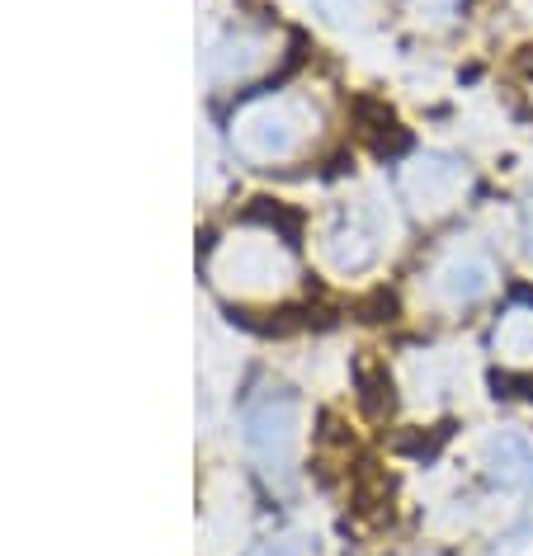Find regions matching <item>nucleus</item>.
Listing matches in <instances>:
<instances>
[{"label":"nucleus","instance_id":"423d86ee","mask_svg":"<svg viewBox=\"0 0 533 556\" xmlns=\"http://www.w3.org/2000/svg\"><path fill=\"white\" fill-rule=\"evenodd\" d=\"M524 245H529V260H533V199L524 207Z\"/></svg>","mask_w":533,"mask_h":556},{"label":"nucleus","instance_id":"39448f33","mask_svg":"<svg viewBox=\"0 0 533 556\" xmlns=\"http://www.w3.org/2000/svg\"><path fill=\"white\" fill-rule=\"evenodd\" d=\"M317 5H321V15L335 20V24H345V20L359 15V0H317Z\"/></svg>","mask_w":533,"mask_h":556},{"label":"nucleus","instance_id":"f03ea898","mask_svg":"<svg viewBox=\"0 0 533 556\" xmlns=\"http://www.w3.org/2000/svg\"><path fill=\"white\" fill-rule=\"evenodd\" d=\"M462 185H468V175H462V165L448 161V156H420L411 170H406V193H411V203L430 207V213L454 207Z\"/></svg>","mask_w":533,"mask_h":556},{"label":"nucleus","instance_id":"20e7f679","mask_svg":"<svg viewBox=\"0 0 533 556\" xmlns=\"http://www.w3.org/2000/svg\"><path fill=\"white\" fill-rule=\"evenodd\" d=\"M491 471L505 485H529L533 481V443L524 434H500L491 439Z\"/></svg>","mask_w":533,"mask_h":556},{"label":"nucleus","instance_id":"7ed1b4c3","mask_svg":"<svg viewBox=\"0 0 533 556\" xmlns=\"http://www.w3.org/2000/svg\"><path fill=\"white\" fill-rule=\"evenodd\" d=\"M491 344H496V358H505V364L533 368V302H515L496 321Z\"/></svg>","mask_w":533,"mask_h":556},{"label":"nucleus","instance_id":"f257e3e1","mask_svg":"<svg viewBox=\"0 0 533 556\" xmlns=\"http://www.w3.org/2000/svg\"><path fill=\"white\" fill-rule=\"evenodd\" d=\"M491 283H496V264L482 250H458L434 269V298L444 307H472L491 293Z\"/></svg>","mask_w":533,"mask_h":556}]
</instances>
